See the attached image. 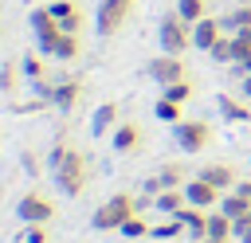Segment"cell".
Listing matches in <instances>:
<instances>
[{"label": "cell", "mask_w": 251, "mask_h": 243, "mask_svg": "<svg viewBox=\"0 0 251 243\" xmlns=\"http://www.w3.org/2000/svg\"><path fill=\"white\" fill-rule=\"evenodd\" d=\"M51 176H55V184H59V192H63V196H82L86 176H90L86 157H82L78 149H67V157H63L59 165H51Z\"/></svg>", "instance_id": "obj_1"}, {"label": "cell", "mask_w": 251, "mask_h": 243, "mask_svg": "<svg viewBox=\"0 0 251 243\" xmlns=\"http://www.w3.org/2000/svg\"><path fill=\"white\" fill-rule=\"evenodd\" d=\"M129 216H137V196L114 192L110 200H102V208L90 216V223H94V231H122V223Z\"/></svg>", "instance_id": "obj_2"}, {"label": "cell", "mask_w": 251, "mask_h": 243, "mask_svg": "<svg viewBox=\"0 0 251 243\" xmlns=\"http://www.w3.org/2000/svg\"><path fill=\"white\" fill-rule=\"evenodd\" d=\"M157 47L165 55H184L192 47V24H184L176 12L161 16V24H157Z\"/></svg>", "instance_id": "obj_3"}, {"label": "cell", "mask_w": 251, "mask_h": 243, "mask_svg": "<svg viewBox=\"0 0 251 243\" xmlns=\"http://www.w3.org/2000/svg\"><path fill=\"white\" fill-rule=\"evenodd\" d=\"M133 4H137V0H102V4H98V12H94V31H98L102 39L118 35V31L126 27V20H129Z\"/></svg>", "instance_id": "obj_4"}, {"label": "cell", "mask_w": 251, "mask_h": 243, "mask_svg": "<svg viewBox=\"0 0 251 243\" xmlns=\"http://www.w3.org/2000/svg\"><path fill=\"white\" fill-rule=\"evenodd\" d=\"M208 141H212V125L204 118H188V122L173 125V145L180 153H200V149H208Z\"/></svg>", "instance_id": "obj_5"}, {"label": "cell", "mask_w": 251, "mask_h": 243, "mask_svg": "<svg viewBox=\"0 0 251 243\" xmlns=\"http://www.w3.org/2000/svg\"><path fill=\"white\" fill-rule=\"evenodd\" d=\"M149 78L157 82V86H173V82H180V78H188V71H184V63H180V55H157V59H149Z\"/></svg>", "instance_id": "obj_6"}, {"label": "cell", "mask_w": 251, "mask_h": 243, "mask_svg": "<svg viewBox=\"0 0 251 243\" xmlns=\"http://www.w3.org/2000/svg\"><path fill=\"white\" fill-rule=\"evenodd\" d=\"M184 184H188L184 165H180V161H169V165H161V169L145 180V192H149V196H157V192H165V188H184Z\"/></svg>", "instance_id": "obj_7"}, {"label": "cell", "mask_w": 251, "mask_h": 243, "mask_svg": "<svg viewBox=\"0 0 251 243\" xmlns=\"http://www.w3.org/2000/svg\"><path fill=\"white\" fill-rule=\"evenodd\" d=\"M16 216H20L24 223H51V216H55V204H51L47 196H39V192H27V196H20V204H16Z\"/></svg>", "instance_id": "obj_8"}, {"label": "cell", "mask_w": 251, "mask_h": 243, "mask_svg": "<svg viewBox=\"0 0 251 243\" xmlns=\"http://www.w3.org/2000/svg\"><path fill=\"white\" fill-rule=\"evenodd\" d=\"M220 188L216 184H208L204 176H188V184H184V200L192 204V208H204V212H212L216 204H220Z\"/></svg>", "instance_id": "obj_9"}, {"label": "cell", "mask_w": 251, "mask_h": 243, "mask_svg": "<svg viewBox=\"0 0 251 243\" xmlns=\"http://www.w3.org/2000/svg\"><path fill=\"white\" fill-rule=\"evenodd\" d=\"M39 51H43V55H51V59H59V63H75L82 47H78V35L55 31L51 39H43V43H39Z\"/></svg>", "instance_id": "obj_10"}, {"label": "cell", "mask_w": 251, "mask_h": 243, "mask_svg": "<svg viewBox=\"0 0 251 243\" xmlns=\"http://www.w3.org/2000/svg\"><path fill=\"white\" fill-rule=\"evenodd\" d=\"M220 35H224L220 16H204V20L192 24V47H196V51H212V47L220 43Z\"/></svg>", "instance_id": "obj_11"}, {"label": "cell", "mask_w": 251, "mask_h": 243, "mask_svg": "<svg viewBox=\"0 0 251 243\" xmlns=\"http://www.w3.org/2000/svg\"><path fill=\"white\" fill-rule=\"evenodd\" d=\"M47 8H51V16H55L59 31L78 35V27H82V8H78L75 0H55V4H47Z\"/></svg>", "instance_id": "obj_12"}, {"label": "cell", "mask_w": 251, "mask_h": 243, "mask_svg": "<svg viewBox=\"0 0 251 243\" xmlns=\"http://www.w3.org/2000/svg\"><path fill=\"white\" fill-rule=\"evenodd\" d=\"M78 98H82V78H55V90H51L55 110H75Z\"/></svg>", "instance_id": "obj_13"}, {"label": "cell", "mask_w": 251, "mask_h": 243, "mask_svg": "<svg viewBox=\"0 0 251 243\" xmlns=\"http://www.w3.org/2000/svg\"><path fill=\"white\" fill-rule=\"evenodd\" d=\"M27 27H31V35H35V43H43V39H51V35L59 31V24H55L51 8H31V16H27Z\"/></svg>", "instance_id": "obj_14"}, {"label": "cell", "mask_w": 251, "mask_h": 243, "mask_svg": "<svg viewBox=\"0 0 251 243\" xmlns=\"http://www.w3.org/2000/svg\"><path fill=\"white\" fill-rule=\"evenodd\" d=\"M114 153H137L141 149V129L133 125V122H122V125H114Z\"/></svg>", "instance_id": "obj_15"}, {"label": "cell", "mask_w": 251, "mask_h": 243, "mask_svg": "<svg viewBox=\"0 0 251 243\" xmlns=\"http://www.w3.org/2000/svg\"><path fill=\"white\" fill-rule=\"evenodd\" d=\"M176 219L184 223V231H188L192 239H204V235H208V212H204V208H192V204H184V208L176 212Z\"/></svg>", "instance_id": "obj_16"}, {"label": "cell", "mask_w": 251, "mask_h": 243, "mask_svg": "<svg viewBox=\"0 0 251 243\" xmlns=\"http://www.w3.org/2000/svg\"><path fill=\"white\" fill-rule=\"evenodd\" d=\"M114 125H118V102H102L94 110V118H90V133L106 137V133H114Z\"/></svg>", "instance_id": "obj_17"}, {"label": "cell", "mask_w": 251, "mask_h": 243, "mask_svg": "<svg viewBox=\"0 0 251 243\" xmlns=\"http://www.w3.org/2000/svg\"><path fill=\"white\" fill-rule=\"evenodd\" d=\"M196 176H204V180H208V184H216L220 192H231V188H235V180H239L231 165H204Z\"/></svg>", "instance_id": "obj_18"}, {"label": "cell", "mask_w": 251, "mask_h": 243, "mask_svg": "<svg viewBox=\"0 0 251 243\" xmlns=\"http://www.w3.org/2000/svg\"><path fill=\"white\" fill-rule=\"evenodd\" d=\"M216 110H220V118L224 122H251V106L247 102H239V98H231V94H220L216 98Z\"/></svg>", "instance_id": "obj_19"}, {"label": "cell", "mask_w": 251, "mask_h": 243, "mask_svg": "<svg viewBox=\"0 0 251 243\" xmlns=\"http://www.w3.org/2000/svg\"><path fill=\"white\" fill-rule=\"evenodd\" d=\"M220 24H224V35L247 31V27H251V4H235L227 16H220Z\"/></svg>", "instance_id": "obj_20"}, {"label": "cell", "mask_w": 251, "mask_h": 243, "mask_svg": "<svg viewBox=\"0 0 251 243\" xmlns=\"http://www.w3.org/2000/svg\"><path fill=\"white\" fill-rule=\"evenodd\" d=\"M184 204H188V200H184V188H165V192H157V196H153V208H157V212H165V216H176Z\"/></svg>", "instance_id": "obj_21"}, {"label": "cell", "mask_w": 251, "mask_h": 243, "mask_svg": "<svg viewBox=\"0 0 251 243\" xmlns=\"http://www.w3.org/2000/svg\"><path fill=\"white\" fill-rule=\"evenodd\" d=\"M220 212H224L227 219H239V216L251 212V200H243L239 192H224V196H220Z\"/></svg>", "instance_id": "obj_22"}, {"label": "cell", "mask_w": 251, "mask_h": 243, "mask_svg": "<svg viewBox=\"0 0 251 243\" xmlns=\"http://www.w3.org/2000/svg\"><path fill=\"white\" fill-rule=\"evenodd\" d=\"M184 24H196V20H204L208 16V0H176V8H173Z\"/></svg>", "instance_id": "obj_23"}, {"label": "cell", "mask_w": 251, "mask_h": 243, "mask_svg": "<svg viewBox=\"0 0 251 243\" xmlns=\"http://www.w3.org/2000/svg\"><path fill=\"white\" fill-rule=\"evenodd\" d=\"M20 59H8L4 67H0V94H16V86H20Z\"/></svg>", "instance_id": "obj_24"}, {"label": "cell", "mask_w": 251, "mask_h": 243, "mask_svg": "<svg viewBox=\"0 0 251 243\" xmlns=\"http://www.w3.org/2000/svg\"><path fill=\"white\" fill-rule=\"evenodd\" d=\"M20 71H24V78H27V82H39V78H47V67H43V59H39L35 51H27V55L20 59Z\"/></svg>", "instance_id": "obj_25"}, {"label": "cell", "mask_w": 251, "mask_h": 243, "mask_svg": "<svg viewBox=\"0 0 251 243\" xmlns=\"http://www.w3.org/2000/svg\"><path fill=\"white\" fill-rule=\"evenodd\" d=\"M153 114H157L161 122H169V125H176V122H184V118H180V102H173V98H157V106H153Z\"/></svg>", "instance_id": "obj_26"}, {"label": "cell", "mask_w": 251, "mask_h": 243, "mask_svg": "<svg viewBox=\"0 0 251 243\" xmlns=\"http://www.w3.org/2000/svg\"><path fill=\"white\" fill-rule=\"evenodd\" d=\"M149 231H153V223H145V219H141V212H137V216H129V219L122 223V235H126V239H145Z\"/></svg>", "instance_id": "obj_27"}, {"label": "cell", "mask_w": 251, "mask_h": 243, "mask_svg": "<svg viewBox=\"0 0 251 243\" xmlns=\"http://www.w3.org/2000/svg\"><path fill=\"white\" fill-rule=\"evenodd\" d=\"M208 235L216 239H231V219L224 212H208Z\"/></svg>", "instance_id": "obj_28"}, {"label": "cell", "mask_w": 251, "mask_h": 243, "mask_svg": "<svg viewBox=\"0 0 251 243\" xmlns=\"http://www.w3.org/2000/svg\"><path fill=\"white\" fill-rule=\"evenodd\" d=\"M247 55H251V27L231 35V59H235V63H243ZM235 63H231V67H235Z\"/></svg>", "instance_id": "obj_29"}, {"label": "cell", "mask_w": 251, "mask_h": 243, "mask_svg": "<svg viewBox=\"0 0 251 243\" xmlns=\"http://www.w3.org/2000/svg\"><path fill=\"white\" fill-rule=\"evenodd\" d=\"M161 98H173V102H180V106H184V102L192 98V82H188V78H180V82H173V86H161Z\"/></svg>", "instance_id": "obj_30"}, {"label": "cell", "mask_w": 251, "mask_h": 243, "mask_svg": "<svg viewBox=\"0 0 251 243\" xmlns=\"http://www.w3.org/2000/svg\"><path fill=\"white\" fill-rule=\"evenodd\" d=\"M180 231H184V223L173 216V219H165V223H153V231H149V235H153V239H176Z\"/></svg>", "instance_id": "obj_31"}, {"label": "cell", "mask_w": 251, "mask_h": 243, "mask_svg": "<svg viewBox=\"0 0 251 243\" xmlns=\"http://www.w3.org/2000/svg\"><path fill=\"white\" fill-rule=\"evenodd\" d=\"M208 55H212V63H224V67H231V63H235V59H231V35H220V43H216Z\"/></svg>", "instance_id": "obj_32"}, {"label": "cell", "mask_w": 251, "mask_h": 243, "mask_svg": "<svg viewBox=\"0 0 251 243\" xmlns=\"http://www.w3.org/2000/svg\"><path fill=\"white\" fill-rule=\"evenodd\" d=\"M24 243H47V231H43V223H27V231H24Z\"/></svg>", "instance_id": "obj_33"}, {"label": "cell", "mask_w": 251, "mask_h": 243, "mask_svg": "<svg viewBox=\"0 0 251 243\" xmlns=\"http://www.w3.org/2000/svg\"><path fill=\"white\" fill-rule=\"evenodd\" d=\"M247 227H251V212H247V216H239V219H231V235H235V239H243V235H247Z\"/></svg>", "instance_id": "obj_34"}, {"label": "cell", "mask_w": 251, "mask_h": 243, "mask_svg": "<svg viewBox=\"0 0 251 243\" xmlns=\"http://www.w3.org/2000/svg\"><path fill=\"white\" fill-rule=\"evenodd\" d=\"M231 192H239L243 200H251V180H235V188H231Z\"/></svg>", "instance_id": "obj_35"}, {"label": "cell", "mask_w": 251, "mask_h": 243, "mask_svg": "<svg viewBox=\"0 0 251 243\" xmlns=\"http://www.w3.org/2000/svg\"><path fill=\"white\" fill-rule=\"evenodd\" d=\"M239 94L251 102V74H243V78H239Z\"/></svg>", "instance_id": "obj_36"}, {"label": "cell", "mask_w": 251, "mask_h": 243, "mask_svg": "<svg viewBox=\"0 0 251 243\" xmlns=\"http://www.w3.org/2000/svg\"><path fill=\"white\" fill-rule=\"evenodd\" d=\"M24 169H27V172H31V176H35V172H39V169H35V157H31V153H24Z\"/></svg>", "instance_id": "obj_37"}, {"label": "cell", "mask_w": 251, "mask_h": 243, "mask_svg": "<svg viewBox=\"0 0 251 243\" xmlns=\"http://www.w3.org/2000/svg\"><path fill=\"white\" fill-rule=\"evenodd\" d=\"M196 243H227V239H216V235H204V239H196Z\"/></svg>", "instance_id": "obj_38"}, {"label": "cell", "mask_w": 251, "mask_h": 243, "mask_svg": "<svg viewBox=\"0 0 251 243\" xmlns=\"http://www.w3.org/2000/svg\"><path fill=\"white\" fill-rule=\"evenodd\" d=\"M239 243H251V227H247V235H243V239H239Z\"/></svg>", "instance_id": "obj_39"}, {"label": "cell", "mask_w": 251, "mask_h": 243, "mask_svg": "<svg viewBox=\"0 0 251 243\" xmlns=\"http://www.w3.org/2000/svg\"><path fill=\"white\" fill-rule=\"evenodd\" d=\"M235 4H251V0H235Z\"/></svg>", "instance_id": "obj_40"}, {"label": "cell", "mask_w": 251, "mask_h": 243, "mask_svg": "<svg viewBox=\"0 0 251 243\" xmlns=\"http://www.w3.org/2000/svg\"><path fill=\"white\" fill-rule=\"evenodd\" d=\"M0 35H4V31H0Z\"/></svg>", "instance_id": "obj_41"}]
</instances>
